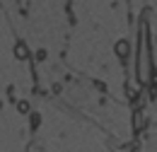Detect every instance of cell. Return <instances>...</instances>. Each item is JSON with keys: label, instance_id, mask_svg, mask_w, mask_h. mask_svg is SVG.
Wrapping results in <instances>:
<instances>
[{"label": "cell", "instance_id": "cell-1", "mask_svg": "<svg viewBox=\"0 0 157 152\" xmlns=\"http://www.w3.org/2000/svg\"><path fill=\"white\" fill-rule=\"evenodd\" d=\"M136 73L140 85H150L157 82L152 75V60H150V46H147V27H140V51H138V63H136Z\"/></svg>", "mask_w": 157, "mask_h": 152}, {"label": "cell", "instance_id": "cell-2", "mask_svg": "<svg viewBox=\"0 0 157 152\" xmlns=\"http://www.w3.org/2000/svg\"><path fill=\"white\" fill-rule=\"evenodd\" d=\"M128 51H131V46H128V41H126V39H118L116 44H114V53H116L121 60H126V58H128Z\"/></svg>", "mask_w": 157, "mask_h": 152}, {"label": "cell", "instance_id": "cell-3", "mask_svg": "<svg viewBox=\"0 0 157 152\" xmlns=\"http://www.w3.org/2000/svg\"><path fill=\"white\" fill-rule=\"evenodd\" d=\"M15 58H17V60H27V58H29V48H27L24 41H17V44H15Z\"/></svg>", "mask_w": 157, "mask_h": 152}, {"label": "cell", "instance_id": "cell-4", "mask_svg": "<svg viewBox=\"0 0 157 152\" xmlns=\"http://www.w3.org/2000/svg\"><path fill=\"white\" fill-rule=\"evenodd\" d=\"M133 128H136V131H143V128H145V116L140 114V111L133 114Z\"/></svg>", "mask_w": 157, "mask_h": 152}, {"label": "cell", "instance_id": "cell-5", "mask_svg": "<svg viewBox=\"0 0 157 152\" xmlns=\"http://www.w3.org/2000/svg\"><path fill=\"white\" fill-rule=\"evenodd\" d=\"M17 111H20V114H29V101L20 99V101H17Z\"/></svg>", "mask_w": 157, "mask_h": 152}, {"label": "cell", "instance_id": "cell-6", "mask_svg": "<svg viewBox=\"0 0 157 152\" xmlns=\"http://www.w3.org/2000/svg\"><path fill=\"white\" fill-rule=\"evenodd\" d=\"M41 126V114H32V131H36Z\"/></svg>", "mask_w": 157, "mask_h": 152}, {"label": "cell", "instance_id": "cell-7", "mask_svg": "<svg viewBox=\"0 0 157 152\" xmlns=\"http://www.w3.org/2000/svg\"><path fill=\"white\" fill-rule=\"evenodd\" d=\"M136 94H138L136 87H133V85H128V97H131V99H136Z\"/></svg>", "mask_w": 157, "mask_h": 152}, {"label": "cell", "instance_id": "cell-8", "mask_svg": "<svg viewBox=\"0 0 157 152\" xmlns=\"http://www.w3.org/2000/svg\"><path fill=\"white\" fill-rule=\"evenodd\" d=\"M44 58H46V51H44V48H41V51H36V60H44Z\"/></svg>", "mask_w": 157, "mask_h": 152}]
</instances>
